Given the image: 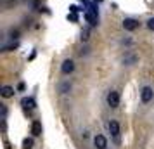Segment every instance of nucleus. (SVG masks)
<instances>
[{"label": "nucleus", "instance_id": "obj_1", "mask_svg": "<svg viewBox=\"0 0 154 149\" xmlns=\"http://www.w3.org/2000/svg\"><path fill=\"white\" fill-rule=\"evenodd\" d=\"M106 101H107V106L109 107H118L119 106V92L118 90H111V92L107 94V97H106Z\"/></svg>", "mask_w": 154, "mask_h": 149}, {"label": "nucleus", "instance_id": "obj_2", "mask_svg": "<svg viewBox=\"0 0 154 149\" xmlns=\"http://www.w3.org/2000/svg\"><path fill=\"white\" fill-rule=\"evenodd\" d=\"M107 128H109V134L116 139V142H119V134H121V128H119V123L116 120H109L107 123Z\"/></svg>", "mask_w": 154, "mask_h": 149}, {"label": "nucleus", "instance_id": "obj_3", "mask_svg": "<svg viewBox=\"0 0 154 149\" xmlns=\"http://www.w3.org/2000/svg\"><path fill=\"white\" fill-rule=\"evenodd\" d=\"M154 99V90L151 87H142V90H140V101L147 104V102H151Z\"/></svg>", "mask_w": 154, "mask_h": 149}, {"label": "nucleus", "instance_id": "obj_4", "mask_svg": "<svg viewBox=\"0 0 154 149\" xmlns=\"http://www.w3.org/2000/svg\"><path fill=\"white\" fill-rule=\"evenodd\" d=\"M75 71V61L73 59H66L63 64H61V73L63 75H69Z\"/></svg>", "mask_w": 154, "mask_h": 149}, {"label": "nucleus", "instance_id": "obj_5", "mask_svg": "<svg viewBox=\"0 0 154 149\" xmlns=\"http://www.w3.org/2000/svg\"><path fill=\"white\" fill-rule=\"evenodd\" d=\"M123 28L126 31H135V29L139 28V21H135L132 17H126V19H123Z\"/></svg>", "mask_w": 154, "mask_h": 149}, {"label": "nucleus", "instance_id": "obj_6", "mask_svg": "<svg viewBox=\"0 0 154 149\" xmlns=\"http://www.w3.org/2000/svg\"><path fill=\"white\" fill-rule=\"evenodd\" d=\"M94 146H95L97 149H106L107 147V139H106L104 135L97 134L95 137H94Z\"/></svg>", "mask_w": 154, "mask_h": 149}, {"label": "nucleus", "instance_id": "obj_7", "mask_svg": "<svg viewBox=\"0 0 154 149\" xmlns=\"http://www.w3.org/2000/svg\"><path fill=\"white\" fill-rule=\"evenodd\" d=\"M31 134H33V137L42 135V121L40 120H35L33 123H31Z\"/></svg>", "mask_w": 154, "mask_h": 149}, {"label": "nucleus", "instance_id": "obj_8", "mask_svg": "<svg viewBox=\"0 0 154 149\" xmlns=\"http://www.w3.org/2000/svg\"><path fill=\"white\" fill-rule=\"evenodd\" d=\"M0 95H2L4 99H9V97L14 95V88H12L11 85H4L2 87V90H0Z\"/></svg>", "mask_w": 154, "mask_h": 149}, {"label": "nucleus", "instance_id": "obj_9", "mask_svg": "<svg viewBox=\"0 0 154 149\" xmlns=\"http://www.w3.org/2000/svg\"><path fill=\"white\" fill-rule=\"evenodd\" d=\"M21 104H23V107H26V109H35L36 107V102H35L33 97H24V99L21 101Z\"/></svg>", "mask_w": 154, "mask_h": 149}, {"label": "nucleus", "instance_id": "obj_10", "mask_svg": "<svg viewBox=\"0 0 154 149\" xmlns=\"http://www.w3.org/2000/svg\"><path fill=\"white\" fill-rule=\"evenodd\" d=\"M85 19L90 23V26H97V14H94L92 11H87L85 12Z\"/></svg>", "mask_w": 154, "mask_h": 149}, {"label": "nucleus", "instance_id": "obj_11", "mask_svg": "<svg viewBox=\"0 0 154 149\" xmlns=\"http://www.w3.org/2000/svg\"><path fill=\"white\" fill-rule=\"evenodd\" d=\"M69 90H71V82L69 80H64V82L59 83V92L61 94H68Z\"/></svg>", "mask_w": 154, "mask_h": 149}, {"label": "nucleus", "instance_id": "obj_12", "mask_svg": "<svg viewBox=\"0 0 154 149\" xmlns=\"http://www.w3.org/2000/svg\"><path fill=\"white\" fill-rule=\"evenodd\" d=\"M135 63H137V56H133V54L123 57V64H126V66H132V64H135Z\"/></svg>", "mask_w": 154, "mask_h": 149}, {"label": "nucleus", "instance_id": "obj_13", "mask_svg": "<svg viewBox=\"0 0 154 149\" xmlns=\"http://www.w3.org/2000/svg\"><path fill=\"white\" fill-rule=\"evenodd\" d=\"M31 147H33V139H28V137H26V139L23 141V149H31Z\"/></svg>", "mask_w": 154, "mask_h": 149}, {"label": "nucleus", "instance_id": "obj_14", "mask_svg": "<svg viewBox=\"0 0 154 149\" xmlns=\"http://www.w3.org/2000/svg\"><path fill=\"white\" fill-rule=\"evenodd\" d=\"M80 38H82V42H88V38H90V31H88V29H83Z\"/></svg>", "mask_w": 154, "mask_h": 149}, {"label": "nucleus", "instance_id": "obj_15", "mask_svg": "<svg viewBox=\"0 0 154 149\" xmlns=\"http://www.w3.org/2000/svg\"><path fill=\"white\" fill-rule=\"evenodd\" d=\"M147 28L151 29V31H154V17H151V19H147Z\"/></svg>", "mask_w": 154, "mask_h": 149}, {"label": "nucleus", "instance_id": "obj_16", "mask_svg": "<svg viewBox=\"0 0 154 149\" xmlns=\"http://www.w3.org/2000/svg\"><path fill=\"white\" fill-rule=\"evenodd\" d=\"M5 118H7V107L2 104V120H5Z\"/></svg>", "mask_w": 154, "mask_h": 149}, {"label": "nucleus", "instance_id": "obj_17", "mask_svg": "<svg viewBox=\"0 0 154 149\" xmlns=\"http://www.w3.org/2000/svg\"><path fill=\"white\" fill-rule=\"evenodd\" d=\"M87 54H88V49H87V47L80 50V56H87Z\"/></svg>", "mask_w": 154, "mask_h": 149}, {"label": "nucleus", "instance_id": "obj_18", "mask_svg": "<svg viewBox=\"0 0 154 149\" xmlns=\"http://www.w3.org/2000/svg\"><path fill=\"white\" fill-rule=\"evenodd\" d=\"M69 9H71V12H78V11H80V9H78V7H76V5H71V7H69Z\"/></svg>", "mask_w": 154, "mask_h": 149}, {"label": "nucleus", "instance_id": "obj_19", "mask_svg": "<svg viewBox=\"0 0 154 149\" xmlns=\"http://www.w3.org/2000/svg\"><path fill=\"white\" fill-rule=\"evenodd\" d=\"M68 17H69L71 21H78V17H76V16H75V14H71V16H68Z\"/></svg>", "mask_w": 154, "mask_h": 149}, {"label": "nucleus", "instance_id": "obj_20", "mask_svg": "<svg viewBox=\"0 0 154 149\" xmlns=\"http://www.w3.org/2000/svg\"><path fill=\"white\" fill-rule=\"evenodd\" d=\"M97 2H100V0H97Z\"/></svg>", "mask_w": 154, "mask_h": 149}]
</instances>
